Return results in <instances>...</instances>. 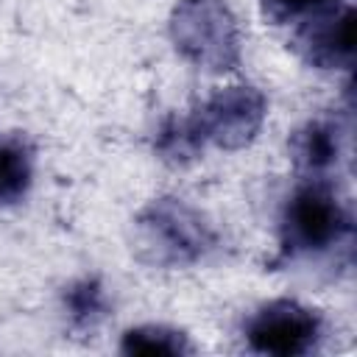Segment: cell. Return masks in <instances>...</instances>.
I'll return each instance as SVG.
<instances>
[{
	"label": "cell",
	"instance_id": "7a4b0ae2",
	"mask_svg": "<svg viewBox=\"0 0 357 357\" xmlns=\"http://www.w3.org/2000/svg\"><path fill=\"white\" fill-rule=\"evenodd\" d=\"M351 212L329 178H301L279 218L282 254L290 259L326 254L349 243Z\"/></svg>",
	"mask_w": 357,
	"mask_h": 357
},
{
	"label": "cell",
	"instance_id": "5b68a950",
	"mask_svg": "<svg viewBox=\"0 0 357 357\" xmlns=\"http://www.w3.org/2000/svg\"><path fill=\"white\" fill-rule=\"evenodd\" d=\"M243 335L248 349L257 354L298 357L318 349L324 337V318L318 310L296 298H273L248 315Z\"/></svg>",
	"mask_w": 357,
	"mask_h": 357
},
{
	"label": "cell",
	"instance_id": "6da1fadb",
	"mask_svg": "<svg viewBox=\"0 0 357 357\" xmlns=\"http://www.w3.org/2000/svg\"><path fill=\"white\" fill-rule=\"evenodd\" d=\"M265 117V98L254 86L218 89L195 114L167 120L156 137L159 153L170 162H187L206 145L226 151L248 145Z\"/></svg>",
	"mask_w": 357,
	"mask_h": 357
},
{
	"label": "cell",
	"instance_id": "ba28073f",
	"mask_svg": "<svg viewBox=\"0 0 357 357\" xmlns=\"http://www.w3.org/2000/svg\"><path fill=\"white\" fill-rule=\"evenodd\" d=\"M33 181V148L20 134H0V206L17 204Z\"/></svg>",
	"mask_w": 357,
	"mask_h": 357
},
{
	"label": "cell",
	"instance_id": "9c48e42d",
	"mask_svg": "<svg viewBox=\"0 0 357 357\" xmlns=\"http://www.w3.org/2000/svg\"><path fill=\"white\" fill-rule=\"evenodd\" d=\"M123 354H137V357H178V354H192L195 346L181 329L165 326V324H145L134 326L123 335L120 340Z\"/></svg>",
	"mask_w": 357,
	"mask_h": 357
},
{
	"label": "cell",
	"instance_id": "8fae6325",
	"mask_svg": "<svg viewBox=\"0 0 357 357\" xmlns=\"http://www.w3.org/2000/svg\"><path fill=\"white\" fill-rule=\"evenodd\" d=\"M337 0H262V14L273 25H284L293 20H304L326 6H335Z\"/></svg>",
	"mask_w": 357,
	"mask_h": 357
},
{
	"label": "cell",
	"instance_id": "30bf717a",
	"mask_svg": "<svg viewBox=\"0 0 357 357\" xmlns=\"http://www.w3.org/2000/svg\"><path fill=\"white\" fill-rule=\"evenodd\" d=\"M67 312L73 318V324L78 326H95L100 318H103V310H106V298H103V290L92 282V279H84L78 284H73L67 290Z\"/></svg>",
	"mask_w": 357,
	"mask_h": 357
},
{
	"label": "cell",
	"instance_id": "8992f818",
	"mask_svg": "<svg viewBox=\"0 0 357 357\" xmlns=\"http://www.w3.org/2000/svg\"><path fill=\"white\" fill-rule=\"evenodd\" d=\"M290 47L315 70H351L354 64V8L326 6L301 20Z\"/></svg>",
	"mask_w": 357,
	"mask_h": 357
},
{
	"label": "cell",
	"instance_id": "277c9868",
	"mask_svg": "<svg viewBox=\"0 0 357 357\" xmlns=\"http://www.w3.org/2000/svg\"><path fill=\"white\" fill-rule=\"evenodd\" d=\"M170 39L187 61L212 73L234 70L240 61V28L223 0H178Z\"/></svg>",
	"mask_w": 357,
	"mask_h": 357
},
{
	"label": "cell",
	"instance_id": "3957f363",
	"mask_svg": "<svg viewBox=\"0 0 357 357\" xmlns=\"http://www.w3.org/2000/svg\"><path fill=\"white\" fill-rule=\"evenodd\" d=\"M137 251L151 265H190L215 248V229L178 198H159L134 223Z\"/></svg>",
	"mask_w": 357,
	"mask_h": 357
},
{
	"label": "cell",
	"instance_id": "52a82bcc",
	"mask_svg": "<svg viewBox=\"0 0 357 357\" xmlns=\"http://www.w3.org/2000/svg\"><path fill=\"white\" fill-rule=\"evenodd\" d=\"M349 128L337 114L310 117L290 137V159L304 178H324L332 167H337L346 151Z\"/></svg>",
	"mask_w": 357,
	"mask_h": 357
}]
</instances>
